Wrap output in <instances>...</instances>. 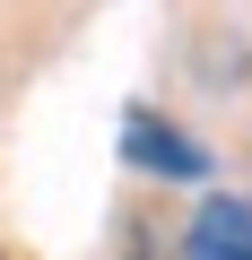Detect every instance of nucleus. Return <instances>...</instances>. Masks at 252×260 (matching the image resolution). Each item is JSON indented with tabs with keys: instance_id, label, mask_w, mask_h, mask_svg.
<instances>
[{
	"instance_id": "f257e3e1",
	"label": "nucleus",
	"mask_w": 252,
	"mask_h": 260,
	"mask_svg": "<svg viewBox=\"0 0 252 260\" xmlns=\"http://www.w3.org/2000/svg\"><path fill=\"white\" fill-rule=\"evenodd\" d=\"M122 156H131V165H148V174H174V182L209 174L200 139H191V130H174L165 113H148V104H131V113H122Z\"/></svg>"
},
{
	"instance_id": "f03ea898",
	"label": "nucleus",
	"mask_w": 252,
	"mask_h": 260,
	"mask_svg": "<svg viewBox=\"0 0 252 260\" xmlns=\"http://www.w3.org/2000/svg\"><path fill=\"white\" fill-rule=\"evenodd\" d=\"M183 260H252V208L243 200H209L191 243H183Z\"/></svg>"
}]
</instances>
